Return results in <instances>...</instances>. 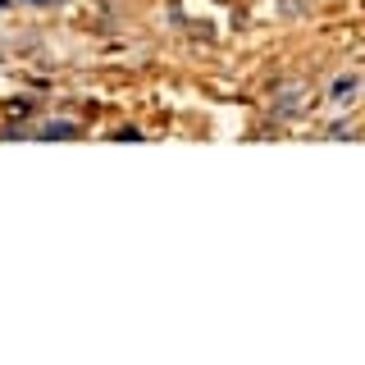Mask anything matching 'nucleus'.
<instances>
[{
    "label": "nucleus",
    "instance_id": "f257e3e1",
    "mask_svg": "<svg viewBox=\"0 0 365 365\" xmlns=\"http://www.w3.org/2000/svg\"><path fill=\"white\" fill-rule=\"evenodd\" d=\"M41 133H46V137H73L78 128H73V123H46Z\"/></svg>",
    "mask_w": 365,
    "mask_h": 365
}]
</instances>
